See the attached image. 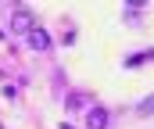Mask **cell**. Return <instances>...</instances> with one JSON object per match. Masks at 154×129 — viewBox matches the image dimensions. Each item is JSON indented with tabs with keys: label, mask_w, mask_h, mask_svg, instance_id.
<instances>
[{
	"label": "cell",
	"mask_w": 154,
	"mask_h": 129,
	"mask_svg": "<svg viewBox=\"0 0 154 129\" xmlns=\"http://www.w3.org/2000/svg\"><path fill=\"white\" fill-rule=\"evenodd\" d=\"M32 29H36V18H32V11H25V7H22V11H14V14H11V32H18V36H29Z\"/></svg>",
	"instance_id": "1"
},
{
	"label": "cell",
	"mask_w": 154,
	"mask_h": 129,
	"mask_svg": "<svg viewBox=\"0 0 154 129\" xmlns=\"http://www.w3.org/2000/svg\"><path fill=\"white\" fill-rule=\"evenodd\" d=\"M29 47H32V50H50V36H47L43 29H32V32H29Z\"/></svg>",
	"instance_id": "2"
},
{
	"label": "cell",
	"mask_w": 154,
	"mask_h": 129,
	"mask_svg": "<svg viewBox=\"0 0 154 129\" xmlns=\"http://www.w3.org/2000/svg\"><path fill=\"white\" fill-rule=\"evenodd\" d=\"M86 122H90V129H104V126H108V111H104V108H93Z\"/></svg>",
	"instance_id": "3"
},
{
	"label": "cell",
	"mask_w": 154,
	"mask_h": 129,
	"mask_svg": "<svg viewBox=\"0 0 154 129\" xmlns=\"http://www.w3.org/2000/svg\"><path fill=\"white\" fill-rule=\"evenodd\" d=\"M151 111H154V97H147V100L140 104V115H151Z\"/></svg>",
	"instance_id": "4"
},
{
	"label": "cell",
	"mask_w": 154,
	"mask_h": 129,
	"mask_svg": "<svg viewBox=\"0 0 154 129\" xmlns=\"http://www.w3.org/2000/svg\"><path fill=\"white\" fill-rule=\"evenodd\" d=\"M147 0H125V7H143Z\"/></svg>",
	"instance_id": "5"
},
{
	"label": "cell",
	"mask_w": 154,
	"mask_h": 129,
	"mask_svg": "<svg viewBox=\"0 0 154 129\" xmlns=\"http://www.w3.org/2000/svg\"><path fill=\"white\" fill-rule=\"evenodd\" d=\"M65 129H72V126H65Z\"/></svg>",
	"instance_id": "6"
}]
</instances>
